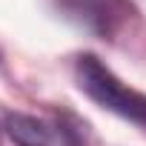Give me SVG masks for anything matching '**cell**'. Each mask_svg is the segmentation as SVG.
Returning <instances> with one entry per match:
<instances>
[{"mask_svg":"<svg viewBox=\"0 0 146 146\" xmlns=\"http://www.w3.org/2000/svg\"><path fill=\"white\" fill-rule=\"evenodd\" d=\"M60 6L69 17L103 37H115L135 15L129 0H60Z\"/></svg>","mask_w":146,"mask_h":146,"instance_id":"cell-2","label":"cell"},{"mask_svg":"<svg viewBox=\"0 0 146 146\" xmlns=\"http://www.w3.org/2000/svg\"><path fill=\"white\" fill-rule=\"evenodd\" d=\"M75 80L92 103H98L100 109L146 129V95L132 89L129 83H123L98 54H89V52L78 54Z\"/></svg>","mask_w":146,"mask_h":146,"instance_id":"cell-1","label":"cell"},{"mask_svg":"<svg viewBox=\"0 0 146 146\" xmlns=\"http://www.w3.org/2000/svg\"><path fill=\"white\" fill-rule=\"evenodd\" d=\"M6 132L17 146H52V129L26 112H9Z\"/></svg>","mask_w":146,"mask_h":146,"instance_id":"cell-3","label":"cell"}]
</instances>
